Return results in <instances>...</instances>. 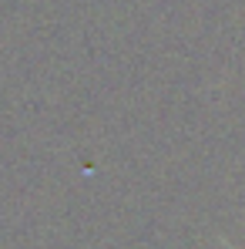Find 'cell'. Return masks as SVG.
<instances>
[{
  "label": "cell",
  "instance_id": "obj_1",
  "mask_svg": "<svg viewBox=\"0 0 245 249\" xmlns=\"http://www.w3.org/2000/svg\"><path fill=\"white\" fill-rule=\"evenodd\" d=\"M229 249H239V246H229Z\"/></svg>",
  "mask_w": 245,
  "mask_h": 249
}]
</instances>
